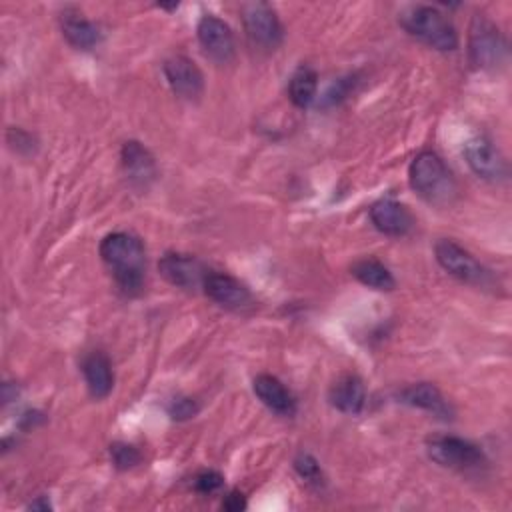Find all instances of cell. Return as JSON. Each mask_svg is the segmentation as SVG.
<instances>
[{"instance_id": "484cf974", "label": "cell", "mask_w": 512, "mask_h": 512, "mask_svg": "<svg viewBox=\"0 0 512 512\" xmlns=\"http://www.w3.org/2000/svg\"><path fill=\"white\" fill-rule=\"evenodd\" d=\"M6 142L10 144L12 150L20 154H32L36 150V138L22 128H8Z\"/></svg>"}, {"instance_id": "cb8c5ba5", "label": "cell", "mask_w": 512, "mask_h": 512, "mask_svg": "<svg viewBox=\"0 0 512 512\" xmlns=\"http://www.w3.org/2000/svg\"><path fill=\"white\" fill-rule=\"evenodd\" d=\"M358 84L356 80V74H348L344 78H338L322 96V106H336L340 104L342 100H346L352 92H354V86Z\"/></svg>"}, {"instance_id": "7402d4cb", "label": "cell", "mask_w": 512, "mask_h": 512, "mask_svg": "<svg viewBox=\"0 0 512 512\" xmlns=\"http://www.w3.org/2000/svg\"><path fill=\"white\" fill-rule=\"evenodd\" d=\"M294 470L296 474L308 482L310 486H316V488H322L326 484V476L322 472V466L320 462L310 454V452H298L296 458H294Z\"/></svg>"}, {"instance_id": "6da1fadb", "label": "cell", "mask_w": 512, "mask_h": 512, "mask_svg": "<svg viewBox=\"0 0 512 512\" xmlns=\"http://www.w3.org/2000/svg\"><path fill=\"white\" fill-rule=\"evenodd\" d=\"M100 258L126 296H138L146 280L144 242L130 232H112L100 242Z\"/></svg>"}, {"instance_id": "f1b7e54d", "label": "cell", "mask_w": 512, "mask_h": 512, "mask_svg": "<svg viewBox=\"0 0 512 512\" xmlns=\"http://www.w3.org/2000/svg\"><path fill=\"white\" fill-rule=\"evenodd\" d=\"M46 418H44V414L42 412H38V410H28V412H24L22 414V418H20V426L24 428V430H30V428H34V426H38V424H42Z\"/></svg>"}, {"instance_id": "30bf717a", "label": "cell", "mask_w": 512, "mask_h": 512, "mask_svg": "<svg viewBox=\"0 0 512 512\" xmlns=\"http://www.w3.org/2000/svg\"><path fill=\"white\" fill-rule=\"evenodd\" d=\"M158 272L168 284L176 288L196 290L202 288L210 270H206V266L196 256L182 252H166L158 260Z\"/></svg>"}, {"instance_id": "3957f363", "label": "cell", "mask_w": 512, "mask_h": 512, "mask_svg": "<svg viewBox=\"0 0 512 512\" xmlns=\"http://www.w3.org/2000/svg\"><path fill=\"white\" fill-rule=\"evenodd\" d=\"M398 24L416 40L426 46L452 52L458 48V32L450 18L436 6L414 4L398 14Z\"/></svg>"}, {"instance_id": "9a60e30c", "label": "cell", "mask_w": 512, "mask_h": 512, "mask_svg": "<svg viewBox=\"0 0 512 512\" xmlns=\"http://www.w3.org/2000/svg\"><path fill=\"white\" fill-rule=\"evenodd\" d=\"M398 402L430 412L440 420H452L454 418V408L450 406V402L444 398V394L440 392V388L432 382H416L410 384L406 388H402L396 394Z\"/></svg>"}, {"instance_id": "ac0fdd59", "label": "cell", "mask_w": 512, "mask_h": 512, "mask_svg": "<svg viewBox=\"0 0 512 512\" xmlns=\"http://www.w3.org/2000/svg\"><path fill=\"white\" fill-rule=\"evenodd\" d=\"M82 374L92 398L102 400L112 392L114 386V372L108 356L100 350H94L84 356L82 360Z\"/></svg>"}, {"instance_id": "52a82bcc", "label": "cell", "mask_w": 512, "mask_h": 512, "mask_svg": "<svg viewBox=\"0 0 512 512\" xmlns=\"http://www.w3.org/2000/svg\"><path fill=\"white\" fill-rule=\"evenodd\" d=\"M242 22L248 40L264 50H274L284 40V28L268 2L242 4Z\"/></svg>"}, {"instance_id": "8992f818", "label": "cell", "mask_w": 512, "mask_h": 512, "mask_svg": "<svg viewBox=\"0 0 512 512\" xmlns=\"http://www.w3.org/2000/svg\"><path fill=\"white\" fill-rule=\"evenodd\" d=\"M436 262L454 278L474 286H488L492 282V274L484 268L466 248L450 238H440L434 246Z\"/></svg>"}, {"instance_id": "4316f807", "label": "cell", "mask_w": 512, "mask_h": 512, "mask_svg": "<svg viewBox=\"0 0 512 512\" xmlns=\"http://www.w3.org/2000/svg\"><path fill=\"white\" fill-rule=\"evenodd\" d=\"M224 486V476L216 470H202L194 478V490L200 494H214Z\"/></svg>"}, {"instance_id": "d6986e66", "label": "cell", "mask_w": 512, "mask_h": 512, "mask_svg": "<svg viewBox=\"0 0 512 512\" xmlns=\"http://www.w3.org/2000/svg\"><path fill=\"white\" fill-rule=\"evenodd\" d=\"M60 26L66 42L78 50H90L102 40L100 28L78 12H64Z\"/></svg>"}, {"instance_id": "83f0119b", "label": "cell", "mask_w": 512, "mask_h": 512, "mask_svg": "<svg viewBox=\"0 0 512 512\" xmlns=\"http://www.w3.org/2000/svg\"><path fill=\"white\" fill-rule=\"evenodd\" d=\"M222 508L228 510V512H240L246 508V498L242 492L238 490H232L226 494V498L222 500Z\"/></svg>"}, {"instance_id": "5b68a950", "label": "cell", "mask_w": 512, "mask_h": 512, "mask_svg": "<svg viewBox=\"0 0 512 512\" xmlns=\"http://www.w3.org/2000/svg\"><path fill=\"white\" fill-rule=\"evenodd\" d=\"M426 452L432 462L450 470H474L486 464V454L478 444L454 434L428 438Z\"/></svg>"}, {"instance_id": "e0dca14e", "label": "cell", "mask_w": 512, "mask_h": 512, "mask_svg": "<svg viewBox=\"0 0 512 512\" xmlns=\"http://www.w3.org/2000/svg\"><path fill=\"white\" fill-rule=\"evenodd\" d=\"M330 404L344 414H360L366 406V388L360 376L344 374L328 390Z\"/></svg>"}, {"instance_id": "9c48e42d", "label": "cell", "mask_w": 512, "mask_h": 512, "mask_svg": "<svg viewBox=\"0 0 512 512\" xmlns=\"http://www.w3.org/2000/svg\"><path fill=\"white\" fill-rule=\"evenodd\" d=\"M196 36L198 42L204 50V54L218 62V64H228L234 54H236V42H234V34L232 28L218 16L214 14H204L198 20L196 26Z\"/></svg>"}, {"instance_id": "7a4b0ae2", "label": "cell", "mask_w": 512, "mask_h": 512, "mask_svg": "<svg viewBox=\"0 0 512 512\" xmlns=\"http://www.w3.org/2000/svg\"><path fill=\"white\" fill-rule=\"evenodd\" d=\"M408 182L422 200L434 206H448L458 196V184L452 172L432 150H422L414 156L408 168Z\"/></svg>"}, {"instance_id": "2e32d148", "label": "cell", "mask_w": 512, "mask_h": 512, "mask_svg": "<svg viewBox=\"0 0 512 512\" xmlns=\"http://www.w3.org/2000/svg\"><path fill=\"white\" fill-rule=\"evenodd\" d=\"M252 388H254L256 398L274 414H278V416H294L296 414L294 394L276 376L258 374L252 382Z\"/></svg>"}, {"instance_id": "f546056e", "label": "cell", "mask_w": 512, "mask_h": 512, "mask_svg": "<svg viewBox=\"0 0 512 512\" xmlns=\"http://www.w3.org/2000/svg\"><path fill=\"white\" fill-rule=\"evenodd\" d=\"M28 510H42V512H48V510H52V504L48 502L46 496H38L34 502L28 504Z\"/></svg>"}, {"instance_id": "44dd1931", "label": "cell", "mask_w": 512, "mask_h": 512, "mask_svg": "<svg viewBox=\"0 0 512 512\" xmlns=\"http://www.w3.org/2000/svg\"><path fill=\"white\" fill-rule=\"evenodd\" d=\"M318 74L310 66H298L288 80V98L298 108H308L316 100Z\"/></svg>"}, {"instance_id": "ffe728a7", "label": "cell", "mask_w": 512, "mask_h": 512, "mask_svg": "<svg viewBox=\"0 0 512 512\" xmlns=\"http://www.w3.org/2000/svg\"><path fill=\"white\" fill-rule=\"evenodd\" d=\"M350 274L364 284L366 288L380 290V292H390L396 288V280L388 266H384L376 258H360L350 266Z\"/></svg>"}, {"instance_id": "4fadbf2b", "label": "cell", "mask_w": 512, "mask_h": 512, "mask_svg": "<svg viewBox=\"0 0 512 512\" xmlns=\"http://www.w3.org/2000/svg\"><path fill=\"white\" fill-rule=\"evenodd\" d=\"M120 162H122V170H124L128 182L134 188L146 190L158 176V168H156V160H154L152 152L138 140H128L122 144Z\"/></svg>"}, {"instance_id": "603a6c76", "label": "cell", "mask_w": 512, "mask_h": 512, "mask_svg": "<svg viewBox=\"0 0 512 512\" xmlns=\"http://www.w3.org/2000/svg\"><path fill=\"white\" fill-rule=\"evenodd\" d=\"M110 460L118 470H130L142 462V454L138 448L126 442L110 444Z\"/></svg>"}, {"instance_id": "ba28073f", "label": "cell", "mask_w": 512, "mask_h": 512, "mask_svg": "<svg viewBox=\"0 0 512 512\" xmlns=\"http://www.w3.org/2000/svg\"><path fill=\"white\" fill-rule=\"evenodd\" d=\"M464 160L468 168L482 180L498 182L508 174V164L500 150L486 136H472L462 146Z\"/></svg>"}, {"instance_id": "5bb4252c", "label": "cell", "mask_w": 512, "mask_h": 512, "mask_svg": "<svg viewBox=\"0 0 512 512\" xmlns=\"http://www.w3.org/2000/svg\"><path fill=\"white\" fill-rule=\"evenodd\" d=\"M370 220L374 228L386 236H406L414 228V216L412 212L398 200L392 198H382L374 202L368 210Z\"/></svg>"}, {"instance_id": "7c38bea8", "label": "cell", "mask_w": 512, "mask_h": 512, "mask_svg": "<svg viewBox=\"0 0 512 512\" xmlns=\"http://www.w3.org/2000/svg\"><path fill=\"white\" fill-rule=\"evenodd\" d=\"M202 290L212 302L228 310H244L252 304V294L246 284L226 272H208Z\"/></svg>"}, {"instance_id": "d4e9b609", "label": "cell", "mask_w": 512, "mask_h": 512, "mask_svg": "<svg viewBox=\"0 0 512 512\" xmlns=\"http://www.w3.org/2000/svg\"><path fill=\"white\" fill-rule=\"evenodd\" d=\"M200 412V404L192 396H176L168 404V416L176 422L194 418Z\"/></svg>"}, {"instance_id": "277c9868", "label": "cell", "mask_w": 512, "mask_h": 512, "mask_svg": "<svg viewBox=\"0 0 512 512\" xmlns=\"http://www.w3.org/2000/svg\"><path fill=\"white\" fill-rule=\"evenodd\" d=\"M468 52L476 68L498 70L508 58V42L490 18H486L484 14H476L470 24Z\"/></svg>"}, {"instance_id": "8fae6325", "label": "cell", "mask_w": 512, "mask_h": 512, "mask_svg": "<svg viewBox=\"0 0 512 512\" xmlns=\"http://www.w3.org/2000/svg\"><path fill=\"white\" fill-rule=\"evenodd\" d=\"M162 70H164L168 86L172 88V92L176 96L186 98V100H196L202 94L204 76H202L200 68L196 66V62L190 60L188 56H182V54L170 56L164 62Z\"/></svg>"}]
</instances>
